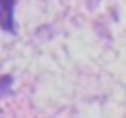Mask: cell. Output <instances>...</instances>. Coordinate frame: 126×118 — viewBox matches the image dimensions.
Listing matches in <instances>:
<instances>
[{"instance_id":"cell-1","label":"cell","mask_w":126,"mask_h":118,"mask_svg":"<svg viewBox=\"0 0 126 118\" xmlns=\"http://www.w3.org/2000/svg\"><path fill=\"white\" fill-rule=\"evenodd\" d=\"M0 27L15 34V0H0Z\"/></svg>"}]
</instances>
